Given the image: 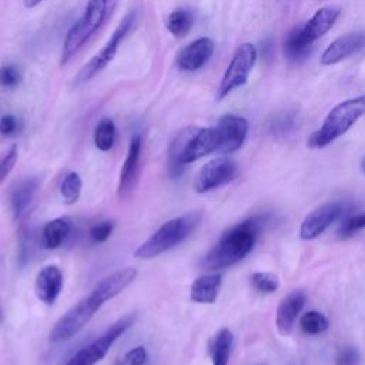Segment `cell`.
I'll list each match as a JSON object with an SVG mask.
<instances>
[{
	"label": "cell",
	"instance_id": "cell-12",
	"mask_svg": "<svg viewBox=\"0 0 365 365\" xmlns=\"http://www.w3.org/2000/svg\"><path fill=\"white\" fill-rule=\"evenodd\" d=\"M215 131L218 137L217 152L222 155H230L237 152L244 144L249 133V121L244 117L227 114L218 121Z\"/></svg>",
	"mask_w": 365,
	"mask_h": 365
},
{
	"label": "cell",
	"instance_id": "cell-4",
	"mask_svg": "<svg viewBox=\"0 0 365 365\" xmlns=\"http://www.w3.org/2000/svg\"><path fill=\"white\" fill-rule=\"evenodd\" d=\"M116 0H89L82 18L68 30L61 50L60 64H67L80 49L95 36V33L110 18Z\"/></svg>",
	"mask_w": 365,
	"mask_h": 365
},
{
	"label": "cell",
	"instance_id": "cell-23",
	"mask_svg": "<svg viewBox=\"0 0 365 365\" xmlns=\"http://www.w3.org/2000/svg\"><path fill=\"white\" fill-rule=\"evenodd\" d=\"M233 342H234V337L230 330L223 328L218 331V334L215 335L213 345H211L213 365H227L229 364Z\"/></svg>",
	"mask_w": 365,
	"mask_h": 365
},
{
	"label": "cell",
	"instance_id": "cell-16",
	"mask_svg": "<svg viewBox=\"0 0 365 365\" xmlns=\"http://www.w3.org/2000/svg\"><path fill=\"white\" fill-rule=\"evenodd\" d=\"M213 53L214 42L208 37H200L180 52L177 57V67L181 71H197L208 63Z\"/></svg>",
	"mask_w": 365,
	"mask_h": 365
},
{
	"label": "cell",
	"instance_id": "cell-34",
	"mask_svg": "<svg viewBox=\"0 0 365 365\" xmlns=\"http://www.w3.org/2000/svg\"><path fill=\"white\" fill-rule=\"evenodd\" d=\"M359 352L354 347H342L337 357H335V364L337 365H358L359 364Z\"/></svg>",
	"mask_w": 365,
	"mask_h": 365
},
{
	"label": "cell",
	"instance_id": "cell-13",
	"mask_svg": "<svg viewBox=\"0 0 365 365\" xmlns=\"http://www.w3.org/2000/svg\"><path fill=\"white\" fill-rule=\"evenodd\" d=\"M141 137L138 134H134L130 140L127 157L124 160L121 173H120V181L117 194L120 198H127L136 189L138 176H140V163H141Z\"/></svg>",
	"mask_w": 365,
	"mask_h": 365
},
{
	"label": "cell",
	"instance_id": "cell-1",
	"mask_svg": "<svg viewBox=\"0 0 365 365\" xmlns=\"http://www.w3.org/2000/svg\"><path fill=\"white\" fill-rule=\"evenodd\" d=\"M137 277V270L126 267L103 278L92 293L63 314L50 331V341L57 344L78 335L103 307L104 303L119 296Z\"/></svg>",
	"mask_w": 365,
	"mask_h": 365
},
{
	"label": "cell",
	"instance_id": "cell-9",
	"mask_svg": "<svg viewBox=\"0 0 365 365\" xmlns=\"http://www.w3.org/2000/svg\"><path fill=\"white\" fill-rule=\"evenodd\" d=\"M136 321V316H124L120 320H117L114 324L110 325V328L100 335L97 340H95L88 347L82 348L79 352L73 355L64 365H95L99 361H102L106 354L109 352L110 347L116 342L117 338H120L130 327H133Z\"/></svg>",
	"mask_w": 365,
	"mask_h": 365
},
{
	"label": "cell",
	"instance_id": "cell-31",
	"mask_svg": "<svg viewBox=\"0 0 365 365\" xmlns=\"http://www.w3.org/2000/svg\"><path fill=\"white\" fill-rule=\"evenodd\" d=\"M22 82V73L13 64H5L0 67V86L5 89H13Z\"/></svg>",
	"mask_w": 365,
	"mask_h": 365
},
{
	"label": "cell",
	"instance_id": "cell-6",
	"mask_svg": "<svg viewBox=\"0 0 365 365\" xmlns=\"http://www.w3.org/2000/svg\"><path fill=\"white\" fill-rule=\"evenodd\" d=\"M200 220L201 215L198 213H190L169 220L134 251V257L150 260L174 249L196 230Z\"/></svg>",
	"mask_w": 365,
	"mask_h": 365
},
{
	"label": "cell",
	"instance_id": "cell-15",
	"mask_svg": "<svg viewBox=\"0 0 365 365\" xmlns=\"http://www.w3.org/2000/svg\"><path fill=\"white\" fill-rule=\"evenodd\" d=\"M340 13L341 11L334 6H325L318 9L309 22L300 25V39L306 44H313L316 40H318L333 29L337 19L340 18Z\"/></svg>",
	"mask_w": 365,
	"mask_h": 365
},
{
	"label": "cell",
	"instance_id": "cell-20",
	"mask_svg": "<svg viewBox=\"0 0 365 365\" xmlns=\"http://www.w3.org/2000/svg\"><path fill=\"white\" fill-rule=\"evenodd\" d=\"M39 189V180L32 177L28 180H23L22 183L18 184V187L12 191L11 196V205H12V213L16 220L25 214L26 208L32 203V200L36 196V191Z\"/></svg>",
	"mask_w": 365,
	"mask_h": 365
},
{
	"label": "cell",
	"instance_id": "cell-28",
	"mask_svg": "<svg viewBox=\"0 0 365 365\" xmlns=\"http://www.w3.org/2000/svg\"><path fill=\"white\" fill-rule=\"evenodd\" d=\"M60 193L63 197V201L68 205L75 204L82 193V179L78 173H68L60 186Z\"/></svg>",
	"mask_w": 365,
	"mask_h": 365
},
{
	"label": "cell",
	"instance_id": "cell-18",
	"mask_svg": "<svg viewBox=\"0 0 365 365\" xmlns=\"http://www.w3.org/2000/svg\"><path fill=\"white\" fill-rule=\"evenodd\" d=\"M61 288H63V275L59 267L47 265L39 271L35 282V293L42 303L47 306L54 304L57 297L60 296Z\"/></svg>",
	"mask_w": 365,
	"mask_h": 365
},
{
	"label": "cell",
	"instance_id": "cell-21",
	"mask_svg": "<svg viewBox=\"0 0 365 365\" xmlns=\"http://www.w3.org/2000/svg\"><path fill=\"white\" fill-rule=\"evenodd\" d=\"M71 232V225L66 218H54L49 222L42 233V244L47 250L59 249Z\"/></svg>",
	"mask_w": 365,
	"mask_h": 365
},
{
	"label": "cell",
	"instance_id": "cell-26",
	"mask_svg": "<svg viewBox=\"0 0 365 365\" xmlns=\"http://www.w3.org/2000/svg\"><path fill=\"white\" fill-rule=\"evenodd\" d=\"M116 138V126L110 119H103L95 130V144L102 152L112 150Z\"/></svg>",
	"mask_w": 365,
	"mask_h": 365
},
{
	"label": "cell",
	"instance_id": "cell-2",
	"mask_svg": "<svg viewBox=\"0 0 365 365\" xmlns=\"http://www.w3.org/2000/svg\"><path fill=\"white\" fill-rule=\"evenodd\" d=\"M264 223L265 218L257 215L229 229L208 251L203 265L208 270H222L246 258L253 251Z\"/></svg>",
	"mask_w": 365,
	"mask_h": 365
},
{
	"label": "cell",
	"instance_id": "cell-22",
	"mask_svg": "<svg viewBox=\"0 0 365 365\" xmlns=\"http://www.w3.org/2000/svg\"><path fill=\"white\" fill-rule=\"evenodd\" d=\"M282 50H284V56L287 60L293 61V63H300L311 54L313 44H306L300 39V26H296L287 35Z\"/></svg>",
	"mask_w": 365,
	"mask_h": 365
},
{
	"label": "cell",
	"instance_id": "cell-38",
	"mask_svg": "<svg viewBox=\"0 0 365 365\" xmlns=\"http://www.w3.org/2000/svg\"><path fill=\"white\" fill-rule=\"evenodd\" d=\"M361 169H362V172L365 173V159L362 160V163H361Z\"/></svg>",
	"mask_w": 365,
	"mask_h": 365
},
{
	"label": "cell",
	"instance_id": "cell-10",
	"mask_svg": "<svg viewBox=\"0 0 365 365\" xmlns=\"http://www.w3.org/2000/svg\"><path fill=\"white\" fill-rule=\"evenodd\" d=\"M237 173L239 167L234 160L227 157L214 159L204 164L198 172L194 180V190L200 194L208 193L234 180Z\"/></svg>",
	"mask_w": 365,
	"mask_h": 365
},
{
	"label": "cell",
	"instance_id": "cell-37",
	"mask_svg": "<svg viewBox=\"0 0 365 365\" xmlns=\"http://www.w3.org/2000/svg\"><path fill=\"white\" fill-rule=\"evenodd\" d=\"M42 2H44V0H23V5L28 9H33V8L39 6Z\"/></svg>",
	"mask_w": 365,
	"mask_h": 365
},
{
	"label": "cell",
	"instance_id": "cell-24",
	"mask_svg": "<svg viewBox=\"0 0 365 365\" xmlns=\"http://www.w3.org/2000/svg\"><path fill=\"white\" fill-rule=\"evenodd\" d=\"M193 23H194V18H193V13L187 9H183V8H179L176 11H173L170 15H169V19H167V29L169 32L177 37V39H183L189 35V32L193 28Z\"/></svg>",
	"mask_w": 365,
	"mask_h": 365
},
{
	"label": "cell",
	"instance_id": "cell-36",
	"mask_svg": "<svg viewBox=\"0 0 365 365\" xmlns=\"http://www.w3.org/2000/svg\"><path fill=\"white\" fill-rule=\"evenodd\" d=\"M18 127H19L18 119L12 114H6L0 119V134L2 136H6V137L15 136L18 133Z\"/></svg>",
	"mask_w": 365,
	"mask_h": 365
},
{
	"label": "cell",
	"instance_id": "cell-25",
	"mask_svg": "<svg viewBox=\"0 0 365 365\" xmlns=\"http://www.w3.org/2000/svg\"><path fill=\"white\" fill-rule=\"evenodd\" d=\"M297 126V113L294 110H285L281 113H277L270 120L268 128L271 134L277 137H284L293 131Z\"/></svg>",
	"mask_w": 365,
	"mask_h": 365
},
{
	"label": "cell",
	"instance_id": "cell-19",
	"mask_svg": "<svg viewBox=\"0 0 365 365\" xmlns=\"http://www.w3.org/2000/svg\"><path fill=\"white\" fill-rule=\"evenodd\" d=\"M222 287L220 274H207L201 275L191 284L190 299L198 304H213L215 303Z\"/></svg>",
	"mask_w": 365,
	"mask_h": 365
},
{
	"label": "cell",
	"instance_id": "cell-30",
	"mask_svg": "<svg viewBox=\"0 0 365 365\" xmlns=\"http://www.w3.org/2000/svg\"><path fill=\"white\" fill-rule=\"evenodd\" d=\"M364 229H365V211L361 213V214H357V215L345 218V220L342 222V225L340 226L338 234L342 239H348V237L354 236L355 233H358V232L364 230Z\"/></svg>",
	"mask_w": 365,
	"mask_h": 365
},
{
	"label": "cell",
	"instance_id": "cell-8",
	"mask_svg": "<svg viewBox=\"0 0 365 365\" xmlns=\"http://www.w3.org/2000/svg\"><path fill=\"white\" fill-rule=\"evenodd\" d=\"M257 56H258L257 49L251 43H244L236 50V53L225 73V76L220 82V86H218L217 100H223L232 92H234L236 89H239L247 83L250 73H251L253 67L256 66Z\"/></svg>",
	"mask_w": 365,
	"mask_h": 365
},
{
	"label": "cell",
	"instance_id": "cell-33",
	"mask_svg": "<svg viewBox=\"0 0 365 365\" xmlns=\"http://www.w3.org/2000/svg\"><path fill=\"white\" fill-rule=\"evenodd\" d=\"M114 229L113 222H100L90 229V239L93 243H104L112 236Z\"/></svg>",
	"mask_w": 365,
	"mask_h": 365
},
{
	"label": "cell",
	"instance_id": "cell-29",
	"mask_svg": "<svg viewBox=\"0 0 365 365\" xmlns=\"http://www.w3.org/2000/svg\"><path fill=\"white\" fill-rule=\"evenodd\" d=\"M251 285L254 289L264 294H271L280 287V280L271 273H254L251 275Z\"/></svg>",
	"mask_w": 365,
	"mask_h": 365
},
{
	"label": "cell",
	"instance_id": "cell-35",
	"mask_svg": "<svg viewBox=\"0 0 365 365\" xmlns=\"http://www.w3.org/2000/svg\"><path fill=\"white\" fill-rule=\"evenodd\" d=\"M145 359H148V351H145V348L136 347L126 352V355L120 361V365H144Z\"/></svg>",
	"mask_w": 365,
	"mask_h": 365
},
{
	"label": "cell",
	"instance_id": "cell-7",
	"mask_svg": "<svg viewBox=\"0 0 365 365\" xmlns=\"http://www.w3.org/2000/svg\"><path fill=\"white\" fill-rule=\"evenodd\" d=\"M136 23H137V13H136V11H131L124 16V19L116 28V30L113 32L112 37L104 44V47L89 63H86L80 68L78 76L75 78V82H73L75 88H79V86L88 83L89 80H92L95 76H97L100 71H103L113 61V59L116 57V54L119 52L120 44L128 36V33L133 30Z\"/></svg>",
	"mask_w": 365,
	"mask_h": 365
},
{
	"label": "cell",
	"instance_id": "cell-11",
	"mask_svg": "<svg viewBox=\"0 0 365 365\" xmlns=\"http://www.w3.org/2000/svg\"><path fill=\"white\" fill-rule=\"evenodd\" d=\"M345 205L341 201L325 203L313 210L301 223L300 237L303 240H314L321 236L333 223L344 214Z\"/></svg>",
	"mask_w": 365,
	"mask_h": 365
},
{
	"label": "cell",
	"instance_id": "cell-14",
	"mask_svg": "<svg viewBox=\"0 0 365 365\" xmlns=\"http://www.w3.org/2000/svg\"><path fill=\"white\" fill-rule=\"evenodd\" d=\"M365 47V32H355L344 35L335 39L323 53L321 64L333 66L337 64L352 54H357Z\"/></svg>",
	"mask_w": 365,
	"mask_h": 365
},
{
	"label": "cell",
	"instance_id": "cell-32",
	"mask_svg": "<svg viewBox=\"0 0 365 365\" xmlns=\"http://www.w3.org/2000/svg\"><path fill=\"white\" fill-rule=\"evenodd\" d=\"M18 145H12L4 156H0V183H2L13 170L18 162Z\"/></svg>",
	"mask_w": 365,
	"mask_h": 365
},
{
	"label": "cell",
	"instance_id": "cell-27",
	"mask_svg": "<svg viewBox=\"0 0 365 365\" xmlns=\"http://www.w3.org/2000/svg\"><path fill=\"white\" fill-rule=\"evenodd\" d=\"M300 325L306 334L318 335L328 330L330 321L324 314H321L318 311H309L301 317Z\"/></svg>",
	"mask_w": 365,
	"mask_h": 365
},
{
	"label": "cell",
	"instance_id": "cell-5",
	"mask_svg": "<svg viewBox=\"0 0 365 365\" xmlns=\"http://www.w3.org/2000/svg\"><path fill=\"white\" fill-rule=\"evenodd\" d=\"M365 114V95L337 104L325 117L323 126L309 138V148L324 149L345 134Z\"/></svg>",
	"mask_w": 365,
	"mask_h": 365
},
{
	"label": "cell",
	"instance_id": "cell-17",
	"mask_svg": "<svg viewBox=\"0 0 365 365\" xmlns=\"http://www.w3.org/2000/svg\"><path fill=\"white\" fill-rule=\"evenodd\" d=\"M307 297L303 291H293L281 300L275 316V325L281 335H288L293 331L296 320L304 309Z\"/></svg>",
	"mask_w": 365,
	"mask_h": 365
},
{
	"label": "cell",
	"instance_id": "cell-3",
	"mask_svg": "<svg viewBox=\"0 0 365 365\" xmlns=\"http://www.w3.org/2000/svg\"><path fill=\"white\" fill-rule=\"evenodd\" d=\"M218 137L214 128L187 127L181 130L170 144L169 149V173L179 177L186 164L217 152Z\"/></svg>",
	"mask_w": 365,
	"mask_h": 365
}]
</instances>
